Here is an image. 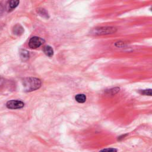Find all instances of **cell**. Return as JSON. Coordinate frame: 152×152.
<instances>
[{"instance_id": "cell-10", "label": "cell", "mask_w": 152, "mask_h": 152, "mask_svg": "<svg viewBox=\"0 0 152 152\" xmlns=\"http://www.w3.org/2000/svg\"><path fill=\"white\" fill-rule=\"evenodd\" d=\"M37 12L42 17L49 18L48 12H47V11L46 10H45L43 8H39V9L37 10Z\"/></svg>"}, {"instance_id": "cell-1", "label": "cell", "mask_w": 152, "mask_h": 152, "mask_svg": "<svg viewBox=\"0 0 152 152\" xmlns=\"http://www.w3.org/2000/svg\"><path fill=\"white\" fill-rule=\"evenodd\" d=\"M24 89L26 91H32L39 88L41 86L40 79L35 77H27L22 81Z\"/></svg>"}, {"instance_id": "cell-11", "label": "cell", "mask_w": 152, "mask_h": 152, "mask_svg": "<svg viewBox=\"0 0 152 152\" xmlns=\"http://www.w3.org/2000/svg\"><path fill=\"white\" fill-rule=\"evenodd\" d=\"M99 152H117V149L115 148H107L102 149Z\"/></svg>"}, {"instance_id": "cell-12", "label": "cell", "mask_w": 152, "mask_h": 152, "mask_svg": "<svg viewBox=\"0 0 152 152\" xmlns=\"http://www.w3.org/2000/svg\"><path fill=\"white\" fill-rule=\"evenodd\" d=\"M141 93L144 95H148L151 96V90L148 89V90H144L142 91H141Z\"/></svg>"}, {"instance_id": "cell-6", "label": "cell", "mask_w": 152, "mask_h": 152, "mask_svg": "<svg viewBox=\"0 0 152 152\" xmlns=\"http://www.w3.org/2000/svg\"><path fill=\"white\" fill-rule=\"evenodd\" d=\"M20 3L19 1H14V0H11L9 1L7 3V10L8 11H11L13 10L15 8H16L18 4Z\"/></svg>"}, {"instance_id": "cell-13", "label": "cell", "mask_w": 152, "mask_h": 152, "mask_svg": "<svg viewBox=\"0 0 152 152\" xmlns=\"http://www.w3.org/2000/svg\"><path fill=\"white\" fill-rule=\"evenodd\" d=\"M2 11H3V7H2V5L0 4V14L2 13Z\"/></svg>"}, {"instance_id": "cell-9", "label": "cell", "mask_w": 152, "mask_h": 152, "mask_svg": "<svg viewBox=\"0 0 152 152\" xmlns=\"http://www.w3.org/2000/svg\"><path fill=\"white\" fill-rule=\"evenodd\" d=\"M75 100L78 103H84L86 100V96L83 94H78L75 96Z\"/></svg>"}, {"instance_id": "cell-3", "label": "cell", "mask_w": 152, "mask_h": 152, "mask_svg": "<svg viewBox=\"0 0 152 152\" xmlns=\"http://www.w3.org/2000/svg\"><path fill=\"white\" fill-rule=\"evenodd\" d=\"M45 43V40L41 37L34 36L31 37L28 42V46L31 49H36Z\"/></svg>"}, {"instance_id": "cell-4", "label": "cell", "mask_w": 152, "mask_h": 152, "mask_svg": "<svg viewBox=\"0 0 152 152\" xmlns=\"http://www.w3.org/2000/svg\"><path fill=\"white\" fill-rule=\"evenodd\" d=\"M24 103L20 100H9L6 103V106L7 108L10 109H16L23 107Z\"/></svg>"}, {"instance_id": "cell-7", "label": "cell", "mask_w": 152, "mask_h": 152, "mask_svg": "<svg viewBox=\"0 0 152 152\" xmlns=\"http://www.w3.org/2000/svg\"><path fill=\"white\" fill-rule=\"evenodd\" d=\"M20 56L23 61H26L29 58V53L26 49H21L20 50Z\"/></svg>"}, {"instance_id": "cell-8", "label": "cell", "mask_w": 152, "mask_h": 152, "mask_svg": "<svg viewBox=\"0 0 152 152\" xmlns=\"http://www.w3.org/2000/svg\"><path fill=\"white\" fill-rule=\"evenodd\" d=\"M44 53L49 57H51L53 55V50L52 48L49 45H46L43 48Z\"/></svg>"}, {"instance_id": "cell-5", "label": "cell", "mask_w": 152, "mask_h": 152, "mask_svg": "<svg viewBox=\"0 0 152 152\" xmlns=\"http://www.w3.org/2000/svg\"><path fill=\"white\" fill-rule=\"evenodd\" d=\"M24 31V30L23 27L19 24L15 25L12 29L13 33L15 35H17V36H20V35L22 34L23 33Z\"/></svg>"}, {"instance_id": "cell-2", "label": "cell", "mask_w": 152, "mask_h": 152, "mask_svg": "<svg viewBox=\"0 0 152 152\" xmlns=\"http://www.w3.org/2000/svg\"><path fill=\"white\" fill-rule=\"evenodd\" d=\"M116 31V28L112 27H100L94 29L92 31L93 34H107L115 33Z\"/></svg>"}]
</instances>
